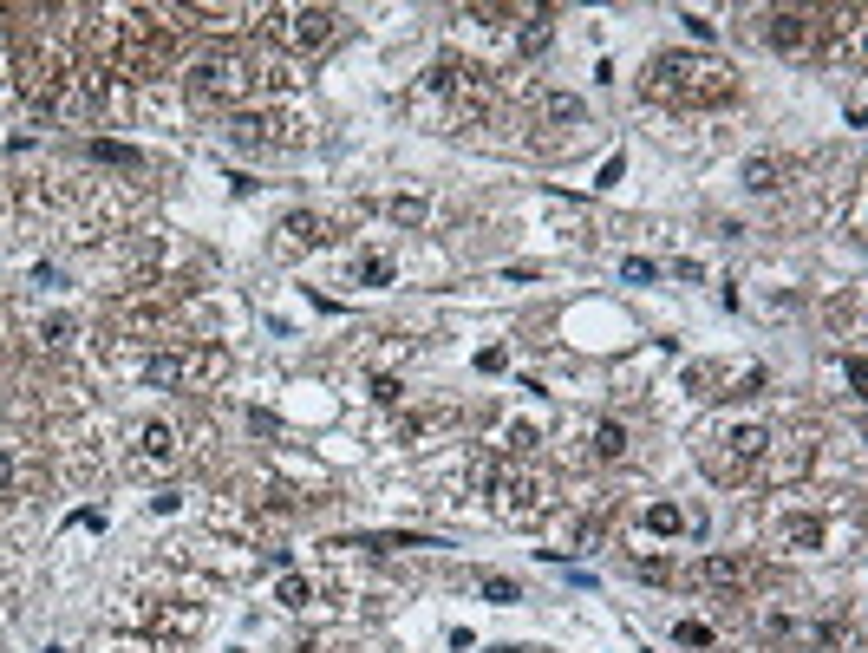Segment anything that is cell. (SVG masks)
Segmentation results:
<instances>
[{"mask_svg":"<svg viewBox=\"0 0 868 653\" xmlns=\"http://www.w3.org/2000/svg\"><path fill=\"white\" fill-rule=\"evenodd\" d=\"M490 653H529V647H490Z\"/></svg>","mask_w":868,"mask_h":653,"instance_id":"f546056e","label":"cell"},{"mask_svg":"<svg viewBox=\"0 0 868 653\" xmlns=\"http://www.w3.org/2000/svg\"><path fill=\"white\" fill-rule=\"evenodd\" d=\"M183 373H190V360H183V353H151V366H144V379H151L157 392H177Z\"/></svg>","mask_w":868,"mask_h":653,"instance_id":"30bf717a","label":"cell"},{"mask_svg":"<svg viewBox=\"0 0 868 653\" xmlns=\"http://www.w3.org/2000/svg\"><path fill=\"white\" fill-rule=\"evenodd\" d=\"M170 458H177V431H170V425H144L138 431V471H164Z\"/></svg>","mask_w":868,"mask_h":653,"instance_id":"ba28073f","label":"cell"},{"mask_svg":"<svg viewBox=\"0 0 868 653\" xmlns=\"http://www.w3.org/2000/svg\"><path fill=\"white\" fill-rule=\"evenodd\" d=\"M777 542H784V549H803V556H816V549L829 542V523H823V516H803V510H784V516H777Z\"/></svg>","mask_w":868,"mask_h":653,"instance_id":"52a82bcc","label":"cell"},{"mask_svg":"<svg viewBox=\"0 0 868 653\" xmlns=\"http://www.w3.org/2000/svg\"><path fill=\"white\" fill-rule=\"evenodd\" d=\"M679 640H686V647H712V627H705V621H679Z\"/></svg>","mask_w":868,"mask_h":653,"instance_id":"cb8c5ba5","label":"cell"},{"mask_svg":"<svg viewBox=\"0 0 868 653\" xmlns=\"http://www.w3.org/2000/svg\"><path fill=\"white\" fill-rule=\"evenodd\" d=\"M483 595H490L496 608H510V601H523V595H516V582H503V575H490V582H483Z\"/></svg>","mask_w":868,"mask_h":653,"instance_id":"44dd1931","label":"cell"},{"mask_svg":"<svg viewBox=\"0 0 868 653\" xmlns=\"http://www.w3.org/2000/svg\"><path fill=\"white\" fill-rule=\"evenodd\" d=\"M372 399H379V405H399V399H405V386H399L392 373H379V379H372Z\"/></svg>","mask_w":868,"mask_h":653,"instance_id":"ffe728a7","label":"cell"},{"mask_svg":"<svg viewBox=\"0 0 868 653\" xmlns=\"http://www.w3.org/2000/svg\"><path fill=\"white\" fill-rule=\"evenodd\" d=\"M248 92V66L235 53H216V59H196L190 66V98L196 105H235Z\"/></svg>","mask_w":868,"mask_h":653,"instance_id":"3957f363","label":"cell"},{"mask_svg":"<svg viewBox=\"0 0 868 653\" xmlns=\"http://www.w3.org/2000/svg\"><path fill=\"white\" fill-rule=\"evenodd\" d=\"M92 157H98V164H138V157H131V151H124V144H105V138H98V144H92Z\"/></svg>","mask_w":868,"mask_h":653,"instance_id":"603a6c76","label":"cell"},{"mask_svg":"<svg viewBox=\"0 0 868 653\" xmlns=\"http://www.w3.org/2000/svg\"><path fill=\"white\" fill-rule=\"evenodd\" d=\"M738 183H744V190H751V196H771V190H777V183H784V164H777V157H771V151H758V157H744V170H738Z\"/></svg>","mask_w":868,"mask_h":653,"instance_id":"9c48e42d","label":"cell"},{"mask_svg":"<svg viewBox=\"0 0 868 653\" xmlns=\"http://www.w3.org/2000/svg\"><path fill=\"white\" fill-rule=\"evenodd\" d=\"M692 582H705V588H738V582H744V562H731V556H705L699 569H692Z\"/></svg>","mask_w":868,"mask_h":653,"instance_id":"8fae6325","label":"cell"},{"mask_svg":"<svg viewBox=\"0 0 868 653\" xmlns=\"http://www.w3.org/2000/svg\"><path fill=\"white\" fill-rule=\"evenodd\" d=\"M14 484V458H7V451H0V490Z\"/></svg>","mask_w":868,"mask_h":653,"instance_id":"f1b7e54d","label":"cell"},{"mask_svg":"<svg viewBox=\"0 0 868 653\" xmlns=\"http://www.w3.org/2000/svg\"><path fill=\"white\" fill-rule=\"evenodd\" d=\"M386 209H392V223H405V229H418V223H425V209H431V203H425V196H392V203H386Z\"/></svg>","mask_w":868,"mask_h":653,"instance_id":"e0dca14e","label":"cell"},{"mask_svg":"<svg viewBox=\"0 0 868 653\" xmlns=\"http://www.w3.org/2000/svg\"><path fill=\"white\" fill-rule=\"evenodd\" d=\"M647 92L666 98V105H699V112H712V105H731V98H738V72H731L725 59H705V53H660L647 66Z\"/></svg>","mask_w":868,"mask_h":653,"instance_id":"6da1fadb","label":"cell"},{"mask_svg":"<svg viewBox=\"0 0 868 653\" xmlns=\"http://www.w3.org/2000/svg\"><path fill=\"white\" fill-rule=\"evenodd\" d=\"M679 27H692V33H699V40H712V33H718V27H712V20H705V14H679Z\"/></svg>","mask_w":868,"mask_h":653,"instance_id":"4316f807","label":"cell"},{"mask_svg":"<svg viewBox=\"0 0 868 653\" xmlns=\"http://www.w3.org/2000/svg\"><path fill=\"white\" fill-rule=\"evenodd\" d=\"M275 601H281V608H307V601H314V582H307V575H281V582H275Z\"/></svg>","mask_w":868,"mask_h":653,"instance_id":"9a60e30c","label":"cell"},{"mask_svg":"<svg viewBox=\"0 0 868 653\" xmlns=\"http://www.w3.org/2000/svg\"><path fill=\"white\" fill-rule=\"evenodd\" d=\"M679 523H686V516H679V503H653V510H647V536H673Z\"/></svg>","mask_w":868,"mask_h":653,"instance_id":"ac0fdd59","label":"cell"},{"mask_svg":"<svg viewBox=\"0 0 868 653\" xmlns=\"http://www.w3.org/2000/svg\"><path fill=\"white\" fill-rule=\"evenodd\" d=\"M477 366H483V373H503V366H510V353L490 347V353H477Z\"/></svg>","mask_w":868,"mask_h":653,"instance_id":"484cf974","label":"cell"},{"mask_svg":"<svg viewBox=\"0 0 868 653\" xmlns=\"http://www.w3.org/2000/svg\"><path fill=\"white\" fill-rule=\"evenodd\" d=\"M536 445V425H510V451H529Z\"/></svg>","mask_w":868,"mask_h":653,"instance_id":"83f0119b","label":"cell"},{"mask_svg":"<svg viewBox=\"0 0 868 653\" xmlns=\"http://www.w3.org/2000/svg\"><path fill=\"white\" fill-rule=\"evenodd\" d=\"M268 131H275V118H262V112H235V118H229V138H235V144H262Z\"/></svg>","mask_w":868,"mask_h":653,"instance_id":"5bb4252c","label":"cell"},{"mask_svg":"<svg viewBox=\"0 0 868 653\" xmlns=\"http://www.w3.org/2000/svg\"><path fill=\"white\" fill-rule=\"evenodd\" d=\"M718 445H731V477H738V471H751L758 458H771V425H758V418H751V425H731Z\"/></svg>","mask_w":868,"mask_h":653,"instance_id":"8992f818","label":"cell"},{"mask_svg":"<svg viewBox=\"0 0 868 653\" xmlns=\"http://www.w3.org/2000/svg\"><path fill=\"white\" fill-rule=\"evenodd\" d=\"M333 27H340V14H333V7H294V14H268V33H275L281 46H294V53H314V46H327Z\"/></svg>","mask_w":868,"mask_h":653,"instance_id":"277c9868","label":"cell"},{"mask_svg":"<svg viewBox=\"0 0 868 653\" xmlns=\"http://www.w3.org/2000/svg\"><path fill=\"white\" fill-rule=\"evenodd\" d=\"M542 118H549V125H581L588 105H581L575 92H549V98H542Z\"/></svg>","mask_w":868,"mask_h":653,"instance_id":"4fadbf2b","label":"cell"},{"mask_svg":"<svg viewBox=\"0 0 868 653\" xmlns=\"http://www.w3.org/2000/svg\"><path fill=\"white\" fill-rule=\"evenodd\" d=\"M764 40H771L777 53H810V46H816V14H803V7H790V14H771Z\"/></svg>","mask_w":868,"mask_h":653,"instance_id":"5b68a950","label":"cell"},{"mask_svg":"<svg viewBox=\"0 0 868 653\" xmlns=\"http://www.w3.org/2000/svg\"><path fill=\"white\" fill-rule=\"evenodd\" d=\"M490 490H496V516H503V523H536L555 497V484L542 471H496Z\"/></svg>","mask_w":868,"mask_h":653,"instance_id":"7a4b0ae2","label":"cell"},{"mask_svg":"<svg viewBox=\"0 0 868 653\" xmlns=\"http://www.w3.org/2000/svg\"><path fill=\"white\" fill-rule=\"evenodd\" d=\"M353 275H359V288H386V281H392V255H359Z\"/></svg>","mask_w":868,"mask_h":653,"instance_id":"2e32d148","label":"cell"},{"mask_svg":"<svg viewBox=\"0 0 868 653\" xmlns=\"http://www.w3.org/2000/svg\"><path fill=\"white\" fill-rule=\"evenodd\" d=\"M281 229H288L294 242H320V223H314V216H288V223H281Z\"/></svg>","mask_w":868,"mask_h":653,"instance_id":"7402d4cb","label":"cell"},{"mask_svg":"<svg viewBox=\"0 0 868 653\" xmlns=\"http://www.w3.org/2000/svg\"><path fill=\"white\" fill-rule=\"evenodd\" d=\"M40 334H46V347H66V334H72V320H66V314H53V320H46V327H40Z\"/></svg>","mask_w":868,"mask_h":653,"instance_id":"d4e9b609","label":"cell"},{"mask_svg":"<svg viewBox=\"0 0 868 653\" xmlns=\"http://www.w3.org/2000/svg\"><path fill=\"white\" fill-rule=\"evenodd\" d=\"M490 484H496V458L477 451V458H470V490H490Z\"/></svg>","mask_w":868,"mask_h":653,"instance_id":"d6986e66","label":"cell"},{"mask_svg":"<svg viewBox=\"0 0 868 653\" xmlns=\"http://www.w3.org/2000/svg\"><path fill=\"white\" fill-rule=\"evenodd\" d=\"M594 458H601V464H620V458H627V425H620V418H607V425L594 431Z\"/></svg>","mask_w":868,"mask_h":653,"instance_id":"7c38bea8","label":"cell"}]
</instances>
